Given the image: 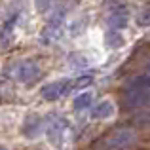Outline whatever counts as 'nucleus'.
<instances>
[{"label": "nucleus", "instance_id": "1", "mask_svg": "<svg viewBox=\"0 0 150 150\" xmlns=\"http://www.w3.org/2000/svg\"><path fill=\"white\" fill-rule=\"evenodd\" d=\"M131 141H133V131H129V129H120V131H116V133L106 137V139L103 141V146L108 148V150H118V148L127 146Z\"/></svg>", "mask_w": 150, "mask_h": 150}, {"label": "nucleus", "instance_id": "2", "mask_svg": "<svg viewBox=\"0 0 150 150\" xmlns=\"http://www.w3.org/2000/svg\"><path fill=\"white\" fill-rule=\"evenodd\" d=\"M67 86H69V82H55V84L46 86V88L42 89V97H44V99H48V101L59 99V97L67 91Z\"/></svg>", "mask_w": 150, "mask_h": 150}, {"label": "nucleus", "instance_id": "3", "mask_svg": "<svg viewBox=\"0 0 150 150\" xmlns=\"http://www.w3.org/2000/svg\"><path fill=\"white\" fill-rule=\"evenodd\" d=\"M112 112H114L112 105H110L108 101H103V103H99V105L93 108L91 116L95 118V120H99V118H110V116H112Z\"/></svg>", "mask_w": 150, "mask_h": 150}, {"label": "nucleus", "instance_id": "4", "mask_svg": "<svg viewBox=\"0 0 150 150\" xmlns=\"http://www.w3.org/2000/svg\"><path fill=\"white\" fill-rule=\"evenodd\" d=\"M40 127H42V124L40 122H36V118H27V122H25V125H23V133H25L27 137H34L38 131H40Z\"/></svg>", "mask_w": 150, "mask_h": 150}, {"label": "nucleus", "instance_id": "5", "mask_svg": "<svg viewBox=\"0 0 150 150\" xmlns=\"http://www.w3.org/2000/svg\"><path fill=\"white\" fill-rule=\"evenodd\" d=\"M63 127H65V122H63V120H57V122H53V124L50 125V129H48V135H50V139L53 141V143H57V139L61 141Z\"/></svg>", "mask_w": 150, "mask_h": 150}, {"label": "nucleus", "instance_id": "6", "mask_svg": "<svg viewBox=\"0 0 150 150\" xmlns=\"http://www.w3.org/2000/svg\"><path fill=\"white\" fill-rule=\"evenodd\" d=\"M89 103H91V95H89V93H84V95L74 99V106H76V108H84V106H89Z\"/></svg>", "mask_w": 150, "mask_h": 150}, {"label": "nucleus", "instance_id": "7", "mask_svg": "<svg viewBox=\"0 0 150 150\" xmlns=\"http://www.w3.org/2000/svg\"><path fill=\"white\" fill-rule=\"evenodd\" d=\"M137 21H139L141 25H150V10L144 11L143 15H139V17H137Z\"/></svg>", "mask_w": 150, "mask_h": 150}, {"label": "nucleus", "instance_id": "8", "mask_svg": "<svg viewBox=\"0 0 150 150\" xmlns=\"http://www.w3.org/2000/svg\"><path fill=\"white\" fill-rule=\"evenodd\" d=\"M0 150H6V148H4V146H0Z\"/></svg>", "mask_w": 150, "mask_h": 150}]
</instances>
